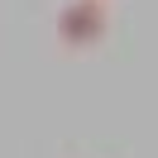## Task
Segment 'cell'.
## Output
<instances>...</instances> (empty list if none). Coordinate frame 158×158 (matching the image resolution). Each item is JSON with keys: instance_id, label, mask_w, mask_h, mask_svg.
Segmentation results:
<instances>
[{"instance_id": "obj_1", "label": "cell", "mask_w": 158, "mask_h": 158, "mask_svg": "<svg viewBox=\"0 0 158 158\" xmlns=\"http://www.w3.org/2000/svg\"><path fill=\"white\" fill-rule=\"evenodd\" d=\"M58 43L62 48H96L110 29V15H106V0H67L58 10Z\"/></svg>"}]
</instances>
